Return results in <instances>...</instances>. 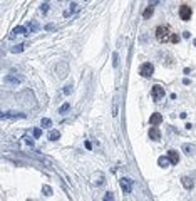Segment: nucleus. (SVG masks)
I'll return each instance as SVG.
<instances>
[{
	"label": "nucleus",
	"instance_id": "1",
	"mask_svg": "<svg viewBox=\"0 0 196 201\" xmlns=\"http://www.w3.org/2000/svg\"><path fill=\"white\" fill-rule=\"evenodd\" d=\"M171 29H169V25H159L158 29H156V39H158L159 42H168L169 39H171Z\"/></svg>",
	"mask_w": 196,
	"mask_h": 201
},
{
	"label": "nucleus",
	"instance_id": "2",
	"mask_svg": "<svg viewBox=\"0 0 196 201\" xmlns=\"http://www.w3.org/2000/svg\"><path fill=\"white\" fill-rule=\"evenodd\" d=\"M139 74L143 75V77H146V79H149L151 75L154 74V66L151 64V62H144V64H141Z\"/></svg>",
	"mask_w": 196,
	"mask_h": 201
},
{
	"label": "nucleus",
	"instance_id": "3",
	"mask_svg": "<svg viewBox=\"0 0 196 201\" xmlns=\"http://www.w3.org/2000/svg\"><path fill=\"white\" fill-rule=\"evenodd\" d=\"M191 7L189 5H181L179 7V19L184 20V22H188V20L191 19Z\"/></svg>",
	"mask_w": 196,
	"mask_h": 201
},
{
	"label": "nucleus",
	"instance_id": "4",
	"mask_svg": "<svg viewBox=\"0 0 196 201\" xmlns=\"http://www.w3.org/2000/svg\"><path fill=\"white\" fill-rule=\"evenodd\" d=\"M151 96H153L154 101H161V99L164 97V89L161 87V86H153V89H151Z\"/></svg>",
	"mask_w": 196,
	"mask_h": 201
},
{
	"label": "nucleus",
	"instance_id": "5",
	"mask_svg": "<svg viewBox=\"0 0 196 201\" xmlns=\"http://www.w3.org/2000/svg\"><path fill=\"white\" fill-rule=\"evenodd\" d=\"M2 117H9V119H25V114L23 112H20V111H5L4 114H2Z\"/></svg>",
	"mask_w": 196,
	"mask_h": 201
},
{
	"label": "nucleus",
	"instance_id": "6",
	"mask_svg": "<svg viewBox=\"0 0 196 201\" xmlns=\"http://www.w3.org/2000/svg\"><path fill=\"white\" fill-rule=\"evenodd\" d=\"M119 184H121L122 193H124V194H131V191H132V183H131V179L121 178V179H119Z\"/></svg>",
	"mask_w": 196,
	"mask_h": 201
},
{
	"label": "nucleus",
	"instance_id": "7",
	"mask_svg": "<svg viewBox=\"0 0 196 201\" xmlns=\"http://www.w3.org/2000/svg\"><path fill=\"white\" fill-rule=\"evenodd\" d=\"M5 82L10 84V86H19L20 82H22V77H17V75H14V74H9L7 77H5Z\"/></svg>",
	"mask_w": 196,
	"mask_h": 201
},
{
	"label": "nucleus",
	"instance_id": "8",
	"mask_svg": "<svg viewBox=\"0 0 196 201\" xmlns=\"http://www.w3.org/2000/svg\"><path fill=\"white\" fill-rule=\"evenodd\" d=\"M168 158H169V161H171V164H178L179 163V154H178V151H174V149H169L168 151Z\"/></svg>",
	"mask_w": 196,
	"mask_h": 201
},
{
	"label": "nucleus",
	"instance_id": "9",
	"mask_svg": "<svg viewBox=\"0 0 196 201\" xmlns=\"http://www.w3.org/2000/svg\"><path fill=\"white\" fill-rule=\"evenodd\" d=\"M27 35V27H23V25H17V27L12 30V34H10V37H15V35Z\"/></svg>",
	"mask_w": 196,
	"mask_h": 201
},
{
	"label": "nucleus",
	"instance_id": "10",
	"mask_svg": "<svg viewBox=\"0 0 196 201\" xmlns=\"http://www.w3.org/2000/svg\"><path fill=\"white\" fill-rule=\"evenodd\" d=\"M149 122L153 124V126H159V124L163 122V116H161L159 112H154L153 116L149 117Z\"/></svg>",
	"mask_w": 196,
	"mask_h": 201
},
{
	"label": "nucleus",
	"instance_id": "11",
	"mask_svg": "<svg viewBox=\"0 0 196 201\" xmlns=\"http://www.w3.org/2000/svg\"><path fill=\"white\" fill-rule=\"evenodd\" d=\"M183 153L188 156H195L196 154V146L193 144H183Z\"/></svg>",
	"mask_w": 196,
	"mask_h": 201
},
{
	"label": "nucleus",
	"instance_id": "12",
	"mask_svg": "<svg viewBox=\"0 0 196 201\" xmlns=\"http://www.w3.org/2000/svg\"><path fill=\"white\" fill-rule=\"evenodd\" d=\"M149 137L153 141H161V131H159L158 127H151L149 129Z\"/></svg>",
	"mask_w": 196,
	"mask_h": 201
},
{
	"label": "nucleus",
	"instance_id": "13",
	"mask_svg": "<svg viewBox=\"0 0 196 201\" xmlns=\"http://www.w3.org/2000/svg\"><path fill=\"white\" fill-rule=\"evenodd\" d=\"M181 183H183V186L186 188V189H193V186H195V183H193V179L189 178V176H183Z\"/></svg>",
	"mask_w": 196,
	"mask_h": 201
},
{
	"label": "nucleus",
	"instance_id": "14",
	"mask_svg": "<svg viewBox=\"0 0 196 201\" xmlns=\"http://www.w3.org/2000/svg\"><path fill=\"white\" fill-rule=\"evenodd\" d=\"M158 164L161 166V168H168L169 164H171V161H169L168 156H161V158L158 159Z\"/></svg>",
	"mask_w": 196,
	"mask_h": 201
},
{
	"label": "nucleus",
	"instance_id": "15",
	"mask_svg": "<svg viewBox=\"0 0 196 201\" xmlns=\"http://www.w3.org/2000/svg\"><path fill=\"white\" fill-rule=\"evenodd\" d=\"M153 14H154V7H153V5H149V7L143 12V19H151Z\"/></svg>",
	"mask_w": 196,
	"mask_h": 201
},
{
	"label": "nucleus",
	"instance_id": "16",
	"mask_svg": "<svg viewBox=\"0 0 196 201\" xmlns=\"http://www.w3.org/2000/svg\"><path fill=\"white\" fill-rule=\"evenodd\" d=\"M23 49H25L23 44H17V45L10 47V52H12V54H20V52H23Z\"/></svg>",
	"mask_w": 196,
	"mask_h": 201
},
{
	"label": "nucleus",
	"instance_id": "17",
	"mask_svg": "<svg viewBox=\"0 0 196 201\" xmlns=\"http://www.w3.org/2000/svg\"><path fill=\"white\" fill-rule=\"evenodd\" d=\"M75 9H77V4H70V5H69V9L64 12V17H70V15L75 12Z\"/></svg>",
	"mask_w": 196,
	"mask_h": 201
},
{
	"label": "nucleus",
	"instance_id": "18",
	"mask_svg": "<svg viewBox=\"0 0 196 201\" xmlns=\"http://www.w3.org/2000/svg\"><path fill=\"white\" fill-rule=\"evenodd\" d=\"M47 137H49V141H57L59 137H61V132L54 129V131H50V132H49V136H47Z\"/></svg>",
	"mask_w": 196,
	"mask_h": 201
},
{
	"label": "nucleus",
	"instance_id": "19",
	"mask_svg": "<svg viewBox=\"0 0 196 201\" xmlns=\"http://www.w3.org/2000/svg\"><path fill=\"white\" fill-rule=\"evenodd\" d=\"M40 126H42V127H45V129H49V127L52 126V121L49 119V117H44V119H42V122H40Z\"/></svg>",
	"mask_w": 196,
	"mask_h": 201
},
{
	"label": "nucleus",
	"instance_id": "20",
	"mask_svg": "<svg viewBox=\"0 0 196 201\" xmlns=\"http://www.w3.org/2000/svg\"><path fill=\"white\" fill-rule=\"evenodd\" d=\"M42 193H44V196H52V188H49L47 184H44V186H42Z\"/></svg>",
	"mask_w": 196,
	"mask_h": 201
},
{
	"label": "nucleus",
	"instance_id": "21",
	"mask_svg": "<svg viewBox=\"0 0 196 201\" xmlns=\"http://www.w3.org/2000/svg\"><path fill=\"white\" fill-rule=\"evenodd\" d=\"M29 29H30V32H37L39 29H40V25L37 22H30L29 23Z\"/></svg>",
	"mask_w": 196,
	"mask_h": 201
},
{
	"label": "nucleus",
	"instance_id": "22",
	"mask_svg": "<svg viewBox=\"0 0 196 201\" xmlns=\"http://www.w3.org/2000/svg\"><path fill=\"white\" fill-rule=\"evenodd\" d=\"M32 134H34V137H35V139H39V137L42 136V129H40V127H35V129L32 131Z\"/></svg>",
	"mask_w": 196,
	"mask_h": 201
},
{
	"label": "nucleus",
	"instance_id": "23",
	"mask_svg": "<svg viewBox=\"0 0 196 201\" xmlns=\"http://www.w3.org/2000/svg\"><path fill=\"white\" fill-rule=\"evenodd\" d=\"M72 91H74V89H72V86L67 84V86H64V91H62V92H64L65 96H69V94H72Z\"/></svg>",
	"mask_w": 196,
	"mask_h": 201
},
{
	"label": "nucleus",
	"instance_id": "24",
	"mask_svg": "<svg viewBox=\"0 0 196 201\" xmlns=\"http://www.w3.org/2000/svg\"><path fill=\"white\" fill-rule=\"evenodd\" d=\"M70 109V104L69 102H65L64 106H61V109H59V112H61V114H64V112H67Z\"/></svg>",
	"mask_w": 196,
	"mask_h": 201
},
{
	"label": "nucleus",
	"instance_id": "25",
	"mask_svg": "<svg viewBox=\"0 0 196 201\" xmlns=\"http://www.w3.org/2000/svg\"><path fill=\"white\" fill-rule=\"evenodd\" d=\"M45 30H47V32H52V30H56V25H54V23H47Z\"/></svg>",
	"mask_w": 196,
	"mask_h": 201
},
{
	"label": "nucleus",
	"instance_id": "26",
	"mask_svg": "<svg viewBox=\"0 0 196 201\" xmlns=\"http://www.w3.org/2000/svg\"><path fill=\"white\" fill-rule=\"evenodd\" d=\"M171 42H173V44H178V42H179V35L173 34V35H171Z\"/></svg>",
	"mask_w": 196,
	"mask_h": 201
},
{
	"label": "nucleus",
	"instance_id": "27",
	"mask_svg": "<svg viewBox=\"0 0 196 201\" xmlns=\"http://www.w3.org/2000/svg\"><path fill=\"white\" fill-rule=\"evenodd\" d=\"M104 200H106V201H112V200H114V194H112V193H106Z\"/></svg>",
	"mask_w": 196,
	"mask_h": 201
},
{
	"label": "nucleus",
	"instance_id": "28",
	"mask_svg": "<svg viewBox=\"0 0 196 201\" xmlns=\"http://www.w3.org/2000/svg\"><path fill=\"white\" fill-rule=\"evenodd\" d=\"M23 141H25V143H27L29 146H34V141H32V137H27V136H25V137H23Z\"/></svg>",
	"mask_w": 196,
	"mask_h": 201
},
{
	"label": "nucleus",
	"instance_id": "29",
	"mask_svg": "<svg viewBox=\"0 0 196 201\" xmlns=\"http://www.w3.org/2000/svg\"><path fill=\"white\" fill-rule=\"evenodd\" d=\"M47 9H49V4H47V2H44V4H42V9H40V10H42V14H45Z\"/></svg>",
	"mask_w": 196,
	"mask_h": 201
},
{
	"label": "nucleus",
	"instance_id": "30",
	"mask_svg": "<svg viewBox=\"0 0 196 201\" xmlns=\"http://www.w3.org/2000/svg\"><path fill=\"white\" fill-rule=\"evenodd\" d=\"M112 59H114V62H112V64H114V67H117V54H116V52L112 54Z\"/></svg>",
	"mask_w": 196,
	"mask_h": 201
},
{
	"label": "nucleus",
	"instance_id": "31",
	"mask_svg": "<svg viewBox=\"0 0 196 201\" xmlns=\"http://www.w3.org/2000/svg\"><path fill=\"white\" fill-rule=\"evenodd\" d=\"M159 4V0H149V5H153V7H154V5H158Z\"/></svg>",
	"mask_w": 196,
	"mask_h": 201
},
{
	"label": "nucleus",
	"instance_id": "32",
	"mask_svg": "<svg viewBox=\"0 0 196 201\" xmlns=\"http://www.w3.org/2000/svg\"><path fill=\"white\" fill-rule=\"evenodd\" d=\"M183 37H184V39H189V37H191V34H189V32H183Z\"/></svg>",
	"mask_w": 196,
	"mask_h": 201
},
{
	"label": "nucleus",
	"instance_id": "33",
	"mask_svg": "<svg viewBox=\"0 0 196 201\" xmlns=\"http://www.w3.org/2000/svg\"><path fill=\"white\" fill-rule=\"evenodd\" d=\"M179 117H181V119H186L188 114H186V112H181V114H179Z\"/></svg>",
	"mask_w": 196,
	"mask_h": 201
},
{
	"label": "nucleus",
	"instance_id": "34",
	"mask_svg": "<svg viewBox=\"0 0 196 201\" xmlns=\"http://www.w3.org/2000/svg\"><path fill=\"white\" fill-rule=\"evenodd\" d=\"M86 148H87V149H91V148H92V144H91L89 141H86Z\"/></svg>",
	"mask_w": 196,
	"mask_h": 201
},
{
	"label": "nucleus",
	"instance_id": "35",
	"mask_svg": "<svg viewBox=\"0 0 196 201\" xmlns=\"http://www.w3.org/2000/svg\"><path fill=\"white\" fill-rule=\"evenodd\" d=\"M193 44H195V47H196V39H195V40H193Z\"/></svg>",
	"mask_w": 196,
	"mask_h": 201
}]
</instances>
